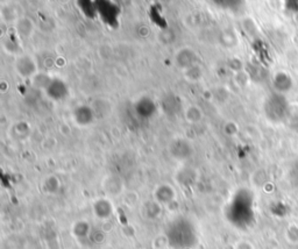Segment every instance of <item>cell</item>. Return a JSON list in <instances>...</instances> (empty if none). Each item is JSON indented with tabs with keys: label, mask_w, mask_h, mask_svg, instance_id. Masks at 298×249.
Listing matches in <instances>:
<instances>
[{
	"label": "cell",
	"mask_w": 298,
	"mask_h": 249,
	"mask_svg": "<svg viewBox=\"0 0 298 249\" xmlns=\"http://www.w3.org/2000/svg\"><path fill=\"white\" fill-rule=\"evenodd\" d=\"M166 236L171 247L184 249L194 247L197 242V235L193 224L184 218L176 219L169 226Z\"/></svg>",
	"instance_id": "cell-1"
},
{
	"label": "cell",
	"mask_w": 298,
	"mask_h": 249,
	"mask_svg": "<svg viewBox=\"0 0 298 249\" xmlns=\"http://www.w3.org/2000/svg\"><path fill=\"white\" fill-rule=\"evenodd\" d=\"M14 70L16 75L21 77L22 79H33L40 72L38 61L28 54L16 56L14 61Z\"/></svg>",
	"instance_id": "cell-2"
},
{
	"label": "cell",
	"mask_w": 298,
	"mask_h": 249,
	"mask_svg": "<svg viewBox=\"0 0 298 249\" xmlns=\"http://www.w3.org/2000/svg\"><path fill=\"white\" fill-rule=\"evenodd\" d=\"M170 156L176 161H186L194 155V147L190 141L183 137H176L168 146Z\"/></svg>",
	"instance_id": "cell-3"
},
{
	"label": "cell",
	"mask_w": 298,
	"mask_h": 249,
	"mask_svg": "<svg viewBox=\"0 0 298 249\" xmlns=\"http://www.w3.org/2000/svg\"><path fill=\"white\" fill-rule=\"evenodd\" d=\"M92 212L100 222H107L114 215V205L109 197L97 198L92 203Z\"/></svg>",
	"instance_id": "cell-4"
},
{
	"label": "cell",
	"mask_w": 298,
	"mask_h": 249,
	"mask_svg": "<svg viewBox=\"0 0 298 249\" xmlns=\"http://www.w3.org/2000/svg\"><path fill=\"white\" fill-rule=\"evenodd\" d=\"M153 199L162 206L170 205L176 201V190L169 183H161L154 189Z\"/></svg>",
	"instance_id": "cell-5"
},
{
	"label": "cell",
	"mask_w": 298,
	"mask_h": 249,
	"mask_svg": "<svg viewBox=\"0 0 298 249\" xmlns=\"http://www.w3.org/2000/svg\"><path fill=\"white\" fill-rule=\"evenodd\" d=\"M101 187L106 193V197H119L124 192L125 184L121 177L117 176V175H109L103 179Z\"/></svg>",
	"instance_id": "cell-6"
},
{
	"label": "cell",
	"mask_w": 298,
	"mask_h": 249,
	"mask_svg": "<svg viewBox=\"0 0 298 249\" xmlns=\"http://www.w3.org/2000/svg\"><path fill=\"white\" fill-rule=\"evenodd\" d=\"M14 28L18 36L21 39H30L35 32V23L31 18L23 15L14 23Z\"/></svg>",
	"instance_id": "cell-7"
},
{
	"label": "cell",
	"mask_w": 298,
	"mask_h": 249,
	"mask_svg": "<svg viewBox=\"0 0 298 249\" xmlns=\"http://www.w3.org/2000/svg\"><path fill=\"white\" fill-rule=\"evenodd\" d=\"M195 60H196V54L194 52L193 49L190 48H184L181 49L178 51V54L175 57V62H176L177 67L181 69V70L185 71L186 69L195 65Z\"/></svg>",
	"instance_id": "cell-8"
},
{
	"label": "cell",
	"mask_w": 298,
	"mask_h": 249,
	"mask_svg": "<svg viewBox=\"0 0 298 249\" xmlns=\"http://www.w3.org/2000/svg\"><path fill=\"white\" fill-rule=\"evenodd\" d=\"M73 120L76 121V124L82 127H87L90 126L95 120V112H93V108L87 107V106H83V107H79L76 109V112H73Z\"/></svg>",
	"instance_id": "cell-9"
},
{
	"label": "cell",
	"mask_w": 298,
	"mask_h": 249,
	"mask_svg": "<svg viewBox=\"0 0 298 249\" xmlns=\"http://www.w3.org/2000/svg\"><path fill=\"white\" fill-rule=\"evenodd\" d=\"M2 15L6 22H11L14 24L20 18L23 16L22 8L19 5H16V4L10 3L5 6H2Z\"/></svg>",
	"instance_id": "cell-10"
},
{
	"label": "cell",
	"mask_w": 298,
	"mask_h": 249,
	"mask_svg": "<svg viewBox=\"0 0 298 249\" xmlns=\"http://www.w3.org/2000/svg\"><path fill=\"white\" fill-rule=\"evenodd\" d=\"M71 233L78 240H84L92 234V226L88 220H77L72 224Z\"/></svg>",
	"instance_id": "cell-11"
},
{
	"label": "cell",
	"mask_w": 298,
	"mask_h": 249,
	"mask_svg": "<svg viewBox=\"0 0 298 249\" xmlns=\"http://www.w3.org/2000/svg\"><path fill=\"white\" fill-rule=\"evenodd\" d=\"M162 205H160L156 201H147L141 206V214L147 220H155L160 217L162 213Z\"/></svg>",
	"instance_id": "cell-12"
},
{
	"label": "cell",
	"mask_w": 298,
	"mask_h": 249,
	"mask_svg": "<svg viewBox=\"0 0 298 249\" xmlns=\"http://www.w3.org/2000/svg\"><path fill=\"white\" fill-rule=\"evenodd\" d=\"M204 118L203 109L197 105H189L184 109V119L191 125H197L202 122Z\"/></svg>",
	"instance_id": "cell-13"
},
{
	"label": "cell",
	"mask_w": 298,
	"mask_h": 249,
	"mask_svg": "<svg viewBox=\"0 0 298 249\" xmlns=\"http://www.w3.org/2000/svg\"><path fill=\"white\" fill-rule=\"evenodd\" d=\"M176 178L177 181L184 186H191L196 181H197V175H196V171L194 169L184 168L179 170Z\"/></svg>",
	"instance_id": "cell-14"
},
{
	"label": "cell",
	"mask_w": 298,
	"mask_h": 249,
	"mask_svg": "<svg viewBox=\"0 0 298 249\" xmlns=\"http://www.w3.org/2000/svg\"><path fill=\"white\" fill-rule=\"evenodd\" d=\"M61 187V182L60 179L56 176H48L43 179L42 183V190L44 193L47 195H55L59 192Z\"/></svg>",
	"instance_id": "cell-15"
},
{
	"label": "cell",
	"mask_w": 298,
	"mask_h": 249,
	"mask_svg": "<svg viewBox=\"0 0 298 249\" xmlns=\"http://www.w3.org/2000/svg\"><path fill=\"white\" fill-rule=\"evenodd\" d=\"M52 81V78H50L46 73H41L39 72L34 78L32 79V84L34 85L36 89H41V90H47L49 85Z\"/></svg>",
	"instance_id": "cell-16"
},
{
	"label": "cell",
	"mask_w": 298,
	"mask_h": 249,
	"mask_svg": "<svg viewBox=\"0 0 298 249\" xmlns=\"http://www.w3.org/2000/svg\"><path fill=\"white\" fill-rule=\"evenodd\" d=\"M184 73H185V79L190 81H198V80H201L203 77L202 68L197 64L193 65V67H190L189 69H186Z\"/></svg>",
	"instance_id": "cell-17"
},
{
	"label": "cell",
	"mask_w": 298,
	"mask_h": 249,
	"mask_svg": "<svg viewBox=\"0 0 298 249\" xmlns=\"http://www.w3.org/2000/svg\"><path fill=\"white\" fill-rule=\"evenodd\" d=\"M14 134L16 137L19 139H24L27 135H30V126L24 122H19L14 126Z\"/></svg>",
	"instance_id": "cell-18"
},
{
	"label": "cell",
	"mask_w": 298,
	"mask_h": 249,
	"mask_svg": "<svg viewBox=\"0 0 298 249\" xmlns=\"http://www.w3.org/2000/svg\"><path fill=\"white\" fill-rule=\"evenodd\" d=\"M234 249H254V247H253V244L250 241H247V240H241V241L235 243Z\"/></svg>",
	"instance_id": "cell-19"
},
{
	"label": "cell",
	"mask_w": 298,
	"mask_h": 249,
	"mask_svg": "<svg viewBox=\"0 0 298 249\" xmlns=\"http://www.w3.org/2000/svg\"><path fill=\"white\" fill-rule=\"evenodd\" d=\"M10 3H12V0H0V5H2V6H5V5H7V4H10Z\"/></svg>",
	"instance_id": "cell-20"
}]
</instances>
